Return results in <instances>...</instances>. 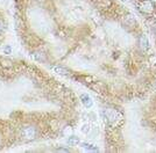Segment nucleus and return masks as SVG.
<instances>
[{"label":"nucleus","instance_id":"nucleus-2","mask_svg":"<svg viewBox=\"0 0 156 153\" xmlns=\"http://www.w3.org/2000/svg\"><path fill=\"white\" fill-rule=\"evenodd\" d=\"M140 9H141L143 13H151L154 11V5L150 2L149 0H144V1L141 2Z\"/></svg>","mask_w":156,"mask_h":153},{"label":"nucleus","instance_id":"nucleus-8","mask_svg":"<svg viewBox=\"0 0 156 153\" xmlns=\"http://www.w3.org/2000/svg\"><path fill=\"white\" fill-rule=\"evenodd\" d=\"M80 146L83 147V148H85V150H90V151H98V147L93 146V145H91V144L82 143V144H80Z\"/></svg>","mask_w":156,"mask_h":153},{"label":"nucleus","instance_id":"nucleus-10","mask_svg":"<svg viewBox=\"0 0 156 153\" xmlns=\"http://www.w3.org/2000/svg\"><path fill=\"white\" fill-rule=\"evenodd\" d=\"M57 152H70V150H65V148H57Z\"/></svg>","mask_w":156,"mask_h":153},{"label":"nucleus","instance_id":"nucleus-11","mask_svg":"<svg viewBox=\"0 0 156 153\" xmlns=\"http://www.w3.org/2000/svg\"><path fill=\"white\" fill-rule=\"evenodd\" d=\"M1 29H2V28H1V25H0V32H1Z\"/></svg>","mask_w":156,"mask_h":153},{"label":"nucleus","instance_id":"nucleus-5","mask_svg":"<svg viewBox=\"0 0 156 153\" xmlns=\"http://www.w3.org/2000/svg\"><path fill=\"white\" fill-rule=\"evenodd\" d=\"M52 70L55 71L56 73H58V74H62V76H69V70H66L64 67H61V66H54L52 67Z\"/></svg>","mask_w":156,"mask_h":153},{"label":"nucleus","instance_id":"nucleus-6","mask_svg":"<svg viewBox=\"0 0 156 153\" xmlns=\"http://www.w3.org/2000/svg\"><path fill=\"white\" fill-rule=\"evenodd\" d=\"M34 58H35L36 60L41 62V63H46L47 62V57L43 52H35V53H34Z\"/></svg>","mask_w":156,"mask_h":153},{"label":"nucleus","instance_id":"nucleus-7","mask_svg":"<svg viewBox=\"0 0 156 153\" xmlns=\"http://www.w3.org/2000/svg\"><path fill=\"white\" fill-rule=\"evenodd\" d=\"M78 143H79V138L76 137V136H71V137H69V139H68V144H69V145H77Z\"/></svg>","mask_w":156,"mask_h":153},{"label":"nucleus","instance_id":"nucleus-9","mask_svg":"<svg viewBox=\"0 0 156 153\" xmlns=\"http://www.w3.org/2000/svg\"><path fill=\"white\" fill-rule=\"evenodd\" d=\"M11 51H12V49H11V46H9V45H7V46L4 48V52L7 53V55H8V53H11Z\"/></svg>","mask_w":156,"mask_h":153},{"label":"nucleus","instance_id":"nucleus-4","mask_svg":"<svg viewBox=\"0 0 156 153\" xmlns=\"http://www.w3.org/2000/svg\"><path fill=\"white\" fill-rule=\"evenodd\" d=\"M80 101H82V103L84 104L86 108H91L92 107V100L87 94H82L80 95Z\"/></svg>","mask_w":156,"mask_h":153},{"label":"nucleus","instance_id":"nucleus-1","mask_svg":"<svg viewBox=\"0 0 156 153\" xmlns=\"http://www.w3.org/2000/svg\"><path fill=\"white\" fill-rule=\"evenodd\" d=\"M37 136V130L35 127L32 125H27L21 130V137L25 140H33L36 138Z\"/></svg>","mask_w":156,"mask_h":153},{"label":"nucleus","instance_id":"nucleus-3","mask_svg":"<svg viewBox=\"0 0 156 153\" xmlns=\"http://www.w3.org/2000/svg\"><path fill=\"white\" fill-rule=\"evenodd\" d=\"M139 45H140V48H141L142 51H147L149 49V42H148V39H147V37L144 35H141L139 37Z\"/></svg>","mask_w":156,"mask_h":153}]
</instances>
